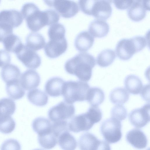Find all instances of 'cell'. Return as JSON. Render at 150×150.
I'll use <instances>...</instances> for the list:
<instances>
[{"label": "cell", "instance_id": "obj_11", "mask_svg": "<svg viewBox=\"0 0 150 150\" xmlns=\"http://www.w3.org/2000/svg\"><path fill=\"white\" fill-rule=\"evenodd\" d=\"M94 124L86 112L72 117L68 123V128L71 131L78 133L89 130Z\"/></svg>", "mask_w": 150, "mask_h": 150}, {"label": "cell", "instance_id": "obj_37", "mask_svg": "<svg viewBox=\"0 0 150 150\" xmlns=\"http://www.w3.org/2000/svg\"><path fill=\"white\" fill-rule=\"evenodd\" d=\"M86 112L94 124L99 122L102 118V111L98 106H91Z\"/></svg>", "mask_w": 150, "mask_h": 150}, {"label": "cell", "instance_id": "obj_5", "mask_svg": "<svg viewBox=\"0 0 150 150\" xmlns=\"http://www.w3.org/2000/svg\"><path fill=\"white\" fill-rule=\"evenodd\" d=\"M73 104L62 101L50 108L48 112L49 119L52 122L67 121L71 118L75 113Z\"/></svg>", "mask_w": 150, "mask_h": 150}, {"label": "cell", "instance_id": "obj_42", "mask_svg": "<svg viewBox=\"0 0 150 150\" xmlns=\"http://www.w3.org/2000/svg\"><path fill=\"white\" fill-rule=\"evenodd\" d=\"M133 0H113V3L117 8L125 9L129 8L132 4Z\"/></svg>", "mask_w": 150, "mask_h": 150}, {"label": "cell", "instance_id": "obj_1", "mask_svg": "<svg viewBox=\"0 0 150 150\" xmlns=\"http://www.w3.org/2000/svg\"><path fill=\"white\" fill-rule=\"evenodd\" d=\"M96 64V59L93 55L87 52H81L67 60L64 68L68 73L75 75L81 81L86 82L91 79L93 69Z\"/></svg>", "mask_w": 150, "mask_h": 150}, {"label": "cell", "instance_id": "obj_21", "mask_svg": "<svg viewBox=\"0 0 150 150\" xmlns=\"http://www.w3.org/2000/svg\"><path fill=\"white\" fill-rule=\"evenodd\" d=\"M21 75L20 69L13 64L6 65L2 68L1 71V78L6 84L19 80Z\"/></svg>", "mask_w": 150, "mask_h": 150}, {"label": "cell", "instance_id": "obj_28", "mask_svg": "<svg viewBox=\"0 0 150 150\" xmlns=\"http://www.w3.org/2000/svg\"><path fill=\"white\" fill-rule=\"evenodd\" d=\"M105 97L102 89L97 87H92L88 91L86 100L91 106H98L104 101Z\"/></svg>", "mask_w": 150, "mask_h": 150}, {"label": "cell", "instance_id": "obj_14", "mask_svg": "<svg viewBox=\"0 0 150 150\" xmlns=\"http://www.w3.org/2000/svg\"><path fill=\"white\" fill-rule=\"evenodd\" d=\"M111 1L95 0L91 11V15L101 20H105L111 16L112 9Z\"/></svg>", "mask_w": 150, "mask_h": 150}, {"label": "cell", "instance_id": "obj_17", "mask_svg": "<svg viewBox=\"0 0 150 150\" xmlns=\"http://www.w3.org/2000/svg\"><path fill=\"white\" fill-rule=\"evenodd\" d=\"M65 81L61 78L55 77L46 82L45 86V92L50 96L57 97L62 95Z\"/></svg>", "mask_w": 150, "mask_h": 150}, {"label": "cell", "instance_id": "obj_35", "mask_svg": "<svg viewBox=\"0 0 150 150\" xmlns=\"http://www.w3.org/2000/svg\"><path fill=\"white\" fill-rule=\"evenodd\" d=\"M112 117L119 121L125 120L127 116L126 108L122 105H117L114 106L111 111Z\"/></svg>", "mask_w": 150, "mask_h": 150}, {"label": "cell", "instance_id": "obj_18", "mask_svg": "<svg viewBox=\"0 0 150 150\" xmlns=\"http://www.w3.org/2000/svg\"><path fill=\"white\" fill-rule=\"evenodd\" d=\"M94 41V37L88 31H83L76 36L75 40L74 45L78 51L85 52L91 47Z\"/></svg>", "mask_w": 150, "mask_h": 150}, {"label": "cell", "instance_id": "obj_4", "mask_svg": "<svg viewBox=\"0 0 150 150\" xmlns=\"http://www.w3.org/2000/svg\"><path fill=\"white\" fill-rule=\"evenodd\" d=\"M121 128V122L111 117L103 122L100 127V131L107 142L115 143L119 142L122 138Z\"/></svg>", "mask_w": 150, "mask_h": 150}, {"label": "cell", "instance_id": "obj_27", "mask_svg": "<svg viewBox=\"0 0 150 150\" xmlns=\"http://www.w3.org/2000/svg\"><path fill=\"white\" fill-rule=\"evenodd\" d=\"M58 144L63 150H75L77 146V142L75 137L69 132H62L58 138Z\"/></svg>", "mask_w": 150, "mask_h": 150}, {"label": "cell", "instance_id": "obj_44", "mask_svg": "<svg viewBox=\"0 0 150 150\" xmlns=\"http://www.w3.org/2000/svg\"><path fill=\"white\" fill-rule=\"evenodd\" d=\"M33 150H43L41 149H35Z\"/></svg>", "mask_w": 150, "mask_h": 150}, {"label": "cell", "instance_id": "obj_26", "mask_svg": "<svg viewBox=\"0 0 150 150\" xmlns=\"http://www.w3.org/2000/svg\"><path fill=\"white\" fill-rule=\"evenodd\" d=\"M27 97L31 103L40 107L46 105L48 100V96L46 94L38 88L30 90L27 93Z\"/></svg>", "mask_w": 150, "mask_h": 150}, {"label": "cell", "instance_id": "obj_40", "mask_svg": "<svg viewBox=\"0 0 150 150\" xmlns=\"http://www.w3.org/2000/svg\"><path fill=\"white\" fill-rule=\"evenodd\" d=\"M13 29L7 25L0 23V42H2L5 38L13 33Z\"/></svg>", "mask_w": 150, "mask_h": 150}, {"label": "cell", "instance_id": "obj_32", "mask_svg": "<svg viewBox=\"0 0 150 150\" xmlns=\"http://www.w3.org/2000/svg\"><path fill=\"white\" fill-rule=\"evenodd\" d=\"M6 91L9 97L17 100L22 98L25 92L20 84L19 80L6 84Z\"/></svg>", "mask_w": 150, "mask_h": 150}, {"label": "cell", "instance_id": "obj_43", "mask_svg": "<svg viewBox=\"0 0 150 150\" xmlns=\"http://www.w3.org/2000/svg\"><path fill=\"white\" fill-rule=\"evenodd\" d=\"M97 150H111L109 144L106 142L100 140Z\"/></svg>", "mask_w": 150, "mask_h": 150}, {"label": "cell", "instance_id": "obj_10", "mask_svg": "<svg viewBox=\"0 0 150 150\" xmlns=\"http://www.w3.org/2000/svg\"><path fill=\"white\" fill-rule=\"evenodd\" d=\"M67 47V42L65 38L50 39L45 45L44 51L47 57L53 59L58 57L64 53Z\"/></svg>", "mask_w": 150, "mask_h": 150}, {"label": "cell", "instance_id": "obj_6", "mask_svg": "<svg viewBox=\"0 0 150 150\" xmlns=\"http://www.w3.org/2000/svg\"><path fill=\"white\" fill-rule=\"evenodd\" d=\"M140 51L134 36L130 38L121 39L115 47L117 56L123 60L129 59L135 53Z\"/></svg>", "mask_w": 150, "mask_h": 150}, {"label": "cell", "instance_id": "obj_20", "mask_svg": "<svg viewBox=\"0 0 150 150\" xmlns=\"http://www.w3.org/2000/svg\"><path fill=\"white\" fill-rule=\"evenodd\" d=\"M100 140L94 134L86 132L82 134L79 141V146L80 150H97Z\"/></svg>", "mask_w": 150, "mask_h": 150}, {"label": "cell", "instance_id": "obj_38", "mask_svg": "<svg viewBox=\"0 0 150 150\" xmlns=\"http://www.w3.org/2000/svg\"><path fill=\"white\" fill-rule=\"evenodd\" d=\"M20 143L16 139H10L4 142L1 146V150H21Z\"/></svg>", "mask_w": 150, "mask_h": 150}, {"label": "cell", "instance_id": "obj_3", "mask_svg": "<svg viewBox=\"0 0 150 150\" xmlns=\"http://www.w3.org/2000/svg\"><path fill=\"white\" fill-rule=\"evenodd\" d=\"M90 87L86 82L69 81L65 82L62 95L64 101L71 104L86 100Z\"/></svg>", "mask_w": 150, "mask_h": 150}, {"label": "cell", "instance_id": "obj_45", "mask_svg": "<svg viewBox=\"0 0 150 150\" xmlns=\"http://www.w3.org/2000/svg\"></svg>", "mask_w": 150, "mask_h": 150}, {"label": "cell", "instance_id": "obj_33", "mask_svg": "<svg viewBox=\"0 0 150 150\" xmlns=\"http://www.w3.org/2000/svg\"><path fill=\"white\" fill-rule=\"evenodd\" d=\"M38 141L40 146L46 149L54 147L58 142V137L52 131L47 134L38 136Z\"/></svg>", "mask_w": 150, "mask_h": 150}, {"label": "cell", "instance_id": "obj_2", "mask_svg": "<svg viewBox=\"0 0 150 150\" xmlns=\"http://www.w3.org/2000/svg\"><path fill=\"white\" fill-rule=\"evenodd\" d=\"M21 13L26 21L27 26L34 32L40 30L47 25V15L45 10L40 11L38 7L32 3H27L22 6Z\"/></svg>", "mask_w": 150, "mask_h": 150}, {"label": "cell", "instance_id": "obj_23", "mask_svg": "<svg viewBox=\"0 0 150 150\" xmlns=\"http://www.w3.org/2000/svg\"><path fill=\"white\" fill-rule=\"evenodd\" d=\"M15 102L12 99L5 98L0 99V121L13 114L16 110Z\"/></svg>", "mask_w": 150, "mask_h": 150}, {"label": "cell", "instance_id": "obj_36", "mask_svg": "<svg viewBox=\"0 0 150 150\" xmlns=\"http://www.w3.org/2000/svg\"><path fill=\"white\" fill-rule=\"evenodd\" d=\"M15 126V121L10 117L0 121V132L5 134L11 133L14 130Z\"/></svg>", "mask_w": 150, "mask_h": 150}, {"label": "cell", "instance_id": "obj_15", "mask_svg": "<svg viewBox=\"0 0 150 150\" xmlns=\"http://www.w3.org/2000/svg\"><path fill=\"white\" fill-rule=\"evenodd\" d=\"M19 81L21 86L24 89L30 90L37 87L40 82V78L35 70L28 69L21 75Z\"/></svg>", "mask_w": 150, "mask_h": 150}, {"label": "cell", "instance_id": "obj_12", "mask_svg": "<svg viewBox=\"0 0 150 150\" xmlns=\"http://www.w3.org/2000/svg\"><path fill=\"white\" fill-rule=\"evenodd\" d=\"M148 1L143 0H133L127 10L129 18L135 21H139L145 17L146 11L149 10Z\"/></svg>", "mask_w": 150, "mask_h": 150}, {"label": "cell", "instance_id": "obj_41", "mask_svg": "<svg viewBox=\"0 0 150 150\" xmlns=\"http://www.w3.org/2000/svg\"><path fill=\"white\" fill-rule=\"evenodd\" d=\"M11 57L10 54L4 50H0V67H3L10 63Z\"/></svg>", "mask_w": 150, "mask_h": 150}, {"label": "cell", "instance_id": "obj_24", "mask_svg": "<svg viewBox=\"0 0 150 150\" xmlns=\"http://www.w3.org/2000/svg\"><path fill=\"white\" fill-rule=\"evenodd\" d=\"M45 44V39L40 33H31L26 37L25 45L35 51L42 49Z\"/></svg>", "mask_w": 150, "mask_h": 150}, {"label": "cell", "instance_id": "obj_13", "mask_svg": "<svg viewBox=\"0 0 150 150\" xmlns=\"http://www.w3.org/2000/svg\"><path fill=\"white\" fill-rule=\"evenodd\" d=\"M23 19L21 12L15 9L3 10L0 11V23L13 28L19 26Z\"/></svg>", "mask_w": 150, "mask_h": 150}, {"label": "cell", "instance_id": "obj_22", "mask_svg": "<svg viewBox=\"0 0 150 150\" xmlns=\"http://www.w3.org/2000/svg\"><path fill=\"white\" fill-rule=\"evenodd\" d=\"M32 126L38 136L47 134L52 131V124L49 120L44 117H39L35 119L32 122Z\"/></svg>", "mask_w": 150, "mask_h": 150}, {"label": "cell", "instance_id": "obj_16", "mask_svg": "<svg viewBox=\"0 0 150 150\" xmlns=\"http://www.w3.org/2000/svg\"><path fill=\"white\" fill-rule=\"evenodd\" d=\"M126 139L133 147L138 149L145 148L147 144L146 135L138 129H133L129 131L126 134Z\"/></svg>", "mask_w": 150, "mask_h": 150}, {"label": "cell", "instance_id": "obj_39", "mask_svg": "<svg viewBox=\"0 0 150 150\" xmlns=\"http://www.w3.org/2000/svg\"><path fill=\"white\" fill-rule=\"evenodd\" d=\"M95 0H79V8L85 14L91 15V11Z\"/></svg>", "mask_w": 150, "mask_h": 150}, {"label": "cell", "instance_id": "obj_8", "mask_svg": "<svg viewBox=\"0 0 150 150\" xmlns=\"http://www.w3.org/2000/svg\"><path fill=\"white\" fill-rule=\"evenodd\" d=\"M18 59L26 67L35 69L40 65V57L35 51L24 45L15 53Z\"/></svg>", "mask_w": 150, "mask_h": 150}, {"label": "cell", "instance_id": "obj_34", "mask_svg": "<svg viewBox=\"0 0 150 150\" xmlns=\"http://www.w3.org/2000/svg\"><path fill=\"white\" fill-rule=\"evenodd\" d=\"M65 28L63 25L57 23L49 27L48 32L49 39H61L65 38Z\"/></svg>", "mask_w": 150, "mask_h": 150}, {"label": "cell", "instance_id": "obj_25", "mask_svg": "<svg viewBox=\"0 0 150 150\" xmlns=\"http://www.w3.org/2000/svg\"><path fill=\"white\" fill-rule=\"evenodd\" d=\"M125 86L127 91L133 95L140 93L143 88L141 80L137 76L129 75L125 78L124 81Z\"/></svg>", "mask_w": 150, "mask_h": 150}, {"label": "cell", "instance_id": "obj_29", "mask_svg": "<svg viewBox=\"0 0 150 150\" xmlns=\"http://www.w3.org/2000/svg\"><path fill=\"white\" fill-rule=\"evenodd\" d=\"M129 94L125 88L118 87L112 90L109 95V98L112 103L121 105L125 103L129 100Z\"/></svg>", "mask_w": 150, "mask_h": 150}, {"label": "cell", "instance_id": "obj_9", "mask_svg": "<svg viewBox=\"0 0 150 150\" xmlns=\"http://www.w3.org/2000/svg\"><path fill=\"white\" fill-rule=\"evenodd\" d=\"M129 118L131 124L135 127L140 128L145 126L150 121L149 104L132 110L129 114Z\"/></svg>", "mask_w": 150, "mask_h": 150}, {"label": "cell", "instance_id": "obj_30", "mask_svg": "<svg viewBox=\"0 0 150 150\" xmlns=\"http://www.w3.org/2000/svg\"><path fill=\"white\" fill-rule=\"evenodd\" d=\"M115 58L116 55L114 50L110 49H105L98 54L97 63L101 67H106L112 64Z\"/></svg>", "mask_w": 150, "mask_h": 150}, {"label": "cell", "instance_id": "obj_31", "mask_svg": "<svg viewBox=\"0 0 150 150\" xmlns=\"http://www.w3.org/2000/svg\"><path fill=\"white\" fill-rule=\"evenodd\" d=\"M2 42L7 51L15 53L23 45L20 38L13 33L5 38Z\"/></svg>", "mask_w": 150, "mask_h": 150}, {"label": "cell", "instance_id": "obj_7", "mask_svg": "<svg viewBox=\"0 0 150 150\" xmlns=\"http://www.w3.org/2000/svg\"><path fill=\"white\" fill-rule=\"evenodd\" d=\"M44 1L48 6L54 8L58 13L65 18L74 16L79 11L78 4L73 1L53 0Z\"/></svg>", "mask_w": 150, "mask_h": 150}, {"label": "cell", "instance_id": "obj_19", "mask_svg": "<svg viewBox=\"0 0 150 150\" xmlns=\"http://www.w3.org/2000/svg\"><path fill=\"white\" fill-rule=\"evenodd\" d=\"M109 25L105 20L96 19L91 21L88 26L89 33L93 36L98 38L104 37L109 31Z\"/></svg>", "mask_w": 150, "mask_h": 150}]
</instances>
